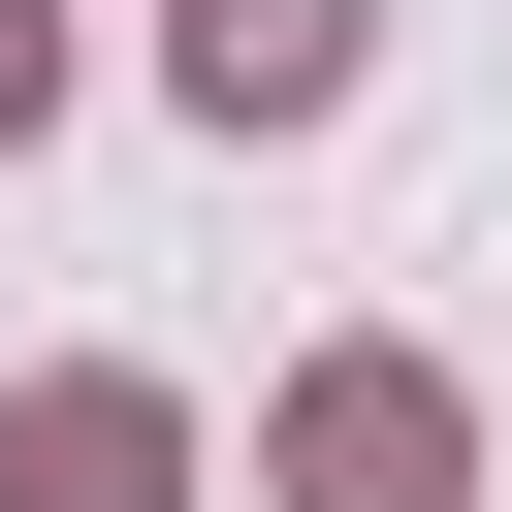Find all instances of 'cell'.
Segmentation results:
<instances>
[{
	"mask_svg": "<svg viewBox=\"0 0 512 512\" xmlns=\"http://www.w3.org/2000/svg\"><path fill=\"white\" fill-rule=\"evenodd\" d=\"M256 512H480V384H448V352H288Z\"/></svg>",
	"mask_w": 512,
	"mask_h": 512,
	"instance_id": "1",
	"label": "cell"
},
{
	"mask_svg": "<svg viewBox=\"0 0 512 512\" xmlns=\"http://www.w3.org/2000/svg\"><path fill=\"white\" fill-rule=\"evenodd\" d=\"M32 128H64V0H0V160H32Z\"/></svg>",
	"mask_w": 512,
	"mask_h": 512,
	"instance_id": "4",
	"label": "cell"
},
{
	"mask_svg": "<svg viewBox=\"0 0 512 512\" xmlns=\"http://www.w3.org/2000/svg\"><path fill=\"white\" fill-rule=\"evenodd\" d=\"M352 64H384V0H160V96L192 128H320Z\"/></svg>",
	"mask_w": 512,
	"mask_h": 512,
	"instance_id": "3",
	"label": "cell"
},
{
	"mask_svg": "<svg viewBox=\"0 0 512 512\" xmlns=\"http://www.w3.org/2000/svg\"><path fill=\"white\" fill-rule=\"evenodd\" d=\"M0 512H192V384H128V352L0 384Z\"/></svg>",
	"mask_w": 512,
	"mask_h": 512,
	"instance_id": "2",
	"label": "cell"
}]
</instances>
